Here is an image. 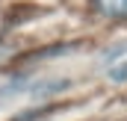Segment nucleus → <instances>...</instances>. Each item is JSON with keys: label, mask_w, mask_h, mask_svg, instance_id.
<instances>
[{"label": "nucleus", "mask_w": 127, "mask_h": 121, "mask_svg": "<svg viewBox=\"0 0 127 121\" xmlns=\"http://www.w3.org/2000/svg\"><path fill=\"white\" fill-rule=\"evenodd\" d=\"M95 3L109 18H127V0H95Z\"/></svg>", "instance_id": "f03ea898"}, {"label": "nucleus", "mask_w": 127, "mask_h": 121, "mask_svg": "<svg viewBox=\"0 0 127 121\" xmlns=\"http://www.w3.org/2000/svg\"><path fill=\"white\" fill-rule=\"evenodd\" d=\"M106 77L112 80V83H127V47H115V50H109L106 56Z\"/></svg>", "instance_id": "f257e3e1"}]
</instances>
